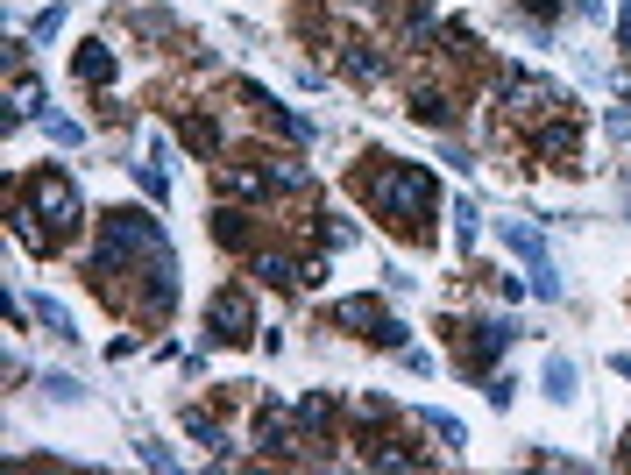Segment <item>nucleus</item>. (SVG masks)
Wrapping results in <instances>:
<instances>
[{"instance_id": "7", "label": "nucleus", "mask_w": 631, "mask_h": 475, "mask_svg": "<svg viewBox=\"0 0 631 475\" xmlns=\"http://www.w3.org/2000/svg\"><path fill=\"white\" fill-rule=\"evenodd\" d=\"M36 320H43L57 341H71V320H64V305H57V298H36Z\"/></svg>"}, {"instance_id": "5", "label": "nucleus", "mask_w": 631, "mask_h": 475, "mask_svg": "<svg viewBox=\"0 0 631 475\" xmlns=\"http://www.w3.org/2000/svg\"><path fill=\"white\" fill-rule=\"evenodd\" d=\"M504 100H511L518 114H546V107H561V93H554V86H539V78H525V71L504 78Z\"/></svg>"}, {"instance_id": "2", "label": "nucleus", "mask_w": 631, "mask_h": 475, "mask_svg": "<svg viewBox=\"0 0 631 475\" xmlns=\"http://www.w3.org/2000/svg\"><path fill=\"white\" fill-rule=\"evenodd\" d=\"M29 199H36V213H50V220H57V234H71L78 220H86V213H78V192H71L57 171H43V178L29 185Z\"/></svg>"}, {"instance_id": "4", "label": "nucleus", "mask_w": 631, "mask_h": 475, "mask_svg": "<svg viewBox=\"0 0 631 475\" xmlns=\"http://www.w3.org/2000/svg\"><path fill=\"white\" fill-rule=\"evenodd\" d=\"M504 242H511V249H518V256L532 263V284H539L546 298H554V291H561V277H554V263H546V242H539V234H532V227H518V220H504Z\"/></svg>"}, {"instance_id": "9", "label": "nucleus", "mask_w": 631, "mask_h": 475, "mask_svg": "<svg viewBox=\"0 0 631 475\" xmlns=\"http://www.w3.org/2000/svg\"><path fill=\"white\" fill-rule=\"evenodd\" d=\"M476 227H483V220H476V206L461 199V206H454V234H461V242H476Z\"/></svg>"}, {"instance_id": "3", "label": "nucleus", "mask_w": 631, "mask_h": 475, "mask_svg": "<svg viewBox=\"0 0 631 475\" xmlns=\"http://www.w3.org/2000/svg\"><path fill=\"white\" fill-rule=\"evenodd\" d=\"M206 327H213V341H249V334H256L249 298H242V291H220V298L206 305Z\"/></svg>"}, {"instance_id": "10", "label": "nucleus", "mask_w": 631, "mask_h": 475, "mask_svg": "<svg viewBox=\"0 0 631 475\" xmlns=\"http://www.w3.org/2000/svg\"><path fill=\"white\" fill-rule=\"evenodd\" d=\"M624 43H631V0H624Z\"/></svg>"}, {"instance_id": "6", "label": "nucleus", "mask_w": 631, "mask_h": 475, "mask_svg": "<svg viewBox=\"0 0 631 475\" xmlns=\"http://www.w3.org/2000/svg\"><path fill=\"white\" fill-rule=\"evenodd\" d=\"M546 398H575V362H546Z\"/></svg>"}, {"instance_id": "1", "label": "nucleus", "mask_w": 631, "mask_h": 475, "mask_svg": "<svg viewBox=\"0 0 631 475\" xmlns=\"http://www.w3.org/2000/svg\"><path fill=\"white\" fill-rule=\"evenodd\" d=\"M376 206H383V213H398V220H426V206H433L426 171H412V164H383V178H376Z\"/></svg>"}, {"instance_id": "8", "label": "nucleus", "mask_w": 631, "mask_h": 475, "mask_svg": "<svg viewBox=\"0 0 631 475\" xmlns=\"http://www.w3.org/2000/svg\"><path fill=\"white\" fill-rule=\"evenodd\" d=\"M78 71H86V78H107V71H114V57H107L100 43H86V57H78Z\"/></svg>"}]
</instances>
